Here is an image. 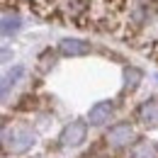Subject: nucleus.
<instances>
[{
  "label": "nucleus",
  "instance_id": "obj_1",
  "mask_svg": "<svg viewBox=\"0 0 158 158\" xmlns=\"http://www.w3.org/2000/svg\"><path fill=\"white\" fill-rule=\"evenodd\" d=\"M37 143V134L24 127V124H5L2 127V148L5 153H12V156H20V153H27L32 146Z\"/></svg>",
  "mask_w": 158,
  "mask_h": 158
},
{
  "label": "nucleus",
  "instance_id": "obj_10",
  "mask_svg": "<svg viewBox=\"0 0 158 158\" xmlns=\"http://www.w3.org/2000/svg\"><path fill=\"white\" fill-rule=\"evenodd\" d=\"M20 15H10V12H2V34L5 37H10V34H15L17 29H20Z\"/></svg>",
  "mask_w": 158,
  "mask_h": 158
},
{
  "label": "nucleus",
  "instance_id": "obj_5",
  "mask_svg": "<svg viewBox=\"0 0 158 158\" xmlns=\"http://www.w3.org/2000/svg\"><path fill=\"white\" fill-rule=\"evenodd\" d=\"M112 114H114V102L102 100V102H98V105L90 107V112H88V122H90L93 127H102V124L110 122Z\"/></svg>",
  "mask_w": 158,
  "mask_h": 158
},
{
  "label": "nucleus",
  "instance_id": "obj_6",
  "mask_svg": "<svg viewBox=\"0 0 158 158\" xmlns=\"http://www.w3.org/2000/svg\"><path fill=\"white\" fill-rule=\"evenodd\" d=\"M51 5H54V10L61 12V15H66V17H78L85 12V0H51Z\"/></svg>",
  "mask_w": 158,
  "mask_h": 158
},
{
  "label": "nucleus",
  "instance_id": "obj_9",
  "mask_svg": "<svg viewBox=\"0 0 158 158\" xmlns=\"http://www.w3.org/2000/svg\"><path fill=\"white\" fill-rule=\"evenodd\" d=\"M141 78H143V73H141L139 68H134V66L124 68V90H127V93H134L139 88V83H141Z\"/></svg>",
  "mask_w": 158,
  "mask_h": 158
},
{
  "label": "nucleus",
  "instance_id": "obj_7",
  "mask_svg": "<svg viewBox=\"0 0 158 158\" xmlns=\"http://www.w3.org/2000/svg\"><path fill=\"white\" fill-rule=\"evenodd\" d=\"M59 51L63 56H85L90 51V44L83 39H61Z\"/></svg>",
  "mask_w": 158,
  "mask_h": 158
},
{
  "label": "nucleus",
  "instance_id": "obj_12",
  "mask_svg": "<svg viewBox=\"0 0 158 158\" xmlns=\"http://www.w3.org/2000/svg\"><path fill=\"white\" fill-rule=\"evenodd\" d=\"M156 80H158V76H156Z\"/></svg>",
  "mask_w": 158,
  "mask_h": 158
},
{
  "label": "nucleus",
  "instance_id": "obj_3",
  "mask_svg": "<svg viewBox=\"0 0 158 158\" xmlns=\"http://www.w3.org/2000/svg\"><path fill=\"white\" fill-rule=\"evenodd\" d=\"M85 136H88V124L76 119V122H71V124L63 127V131L59 136V143L63 148H76V146H80L85 141Z\"/></svg>",
  "mask_w": 158,
  "mask_h": 158
},
{
  "label": "nucleus",
  "instance_id": "obj_4",
  "mask_svg": "<svg viewBox=\"0 0 158 158\" xmlns=\"http://www.w3.org/2000/svg\"><path fill=\"white\" fill-rule=\"evenodd\" d=\"M136 119L141 127L146 129H158V98H151L146 102H141L136 110Z\"/></svg>",
  "mask_w": 158,
  "mask_h": 158
},
{
  "label": "nucleus",
  "instance_id": "obj_8",
  "mask_svg": "<svg viewBox=\"0 0 158 158\" xmlns=\"http://www.w3.org/2000/svg\"><path fill=\"white\" fill-rule=\"evenodd\" d=\"M129 158H158V143H153V141H136Z\"/></svg>",
  "mask_w": 158,
  "mask_h": 158
},
{
  "label": "nucleus",
  "instance_id": "obj_11",
  "mask_svg": "<svg viewBox=\"0 0 158 158\" xmlns=\"http://www.w3.org/2000/svg\"><path fill=\"white\" fill-rule=\"evenodd\" d=\"M22 73H24V68H22V66H15L12 71H7V73H5V78H2V98H7L10 85H15V83L22 78Z\"/></svg>",
  "mask_w": 158,
  "mask_h": 158
},
{
  "label": "nucleus",
  "instance_id": "obj_2",
  "mask_svg": "<svg viewBox=\"0 0 158 158\" xmlns=\"http://www.w3.org/2000/svg\"><path fill=\"white\" fill-rule=\"evenodd\" d=\"M105 143H107L112 151H124V148H129L131 143H136V131H134V127H131L129 122H117L114 127L107 129Z\"/></svg>",
  "mask_w": 158,
  "mask_h": 158
}]
</instances>
